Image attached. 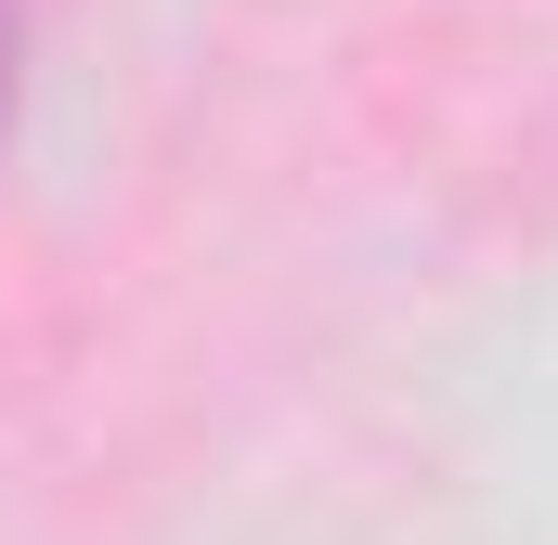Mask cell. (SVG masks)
Returning <instances> with one entry per match:
<instances>
[{"instance_id": "cell-1", "label": "cell", "mask_w": 558, "mask_h": 545, "mask_svg": "<svg viewBox=\"0 0 558 545\" xmlns=\"http://www.w3.org/2000/svg\"><path fill=\"white\" fill-rule=\"evenodd\" d=\"M0 118H13V0H0Z\"/></svg>"}]
</instances>
